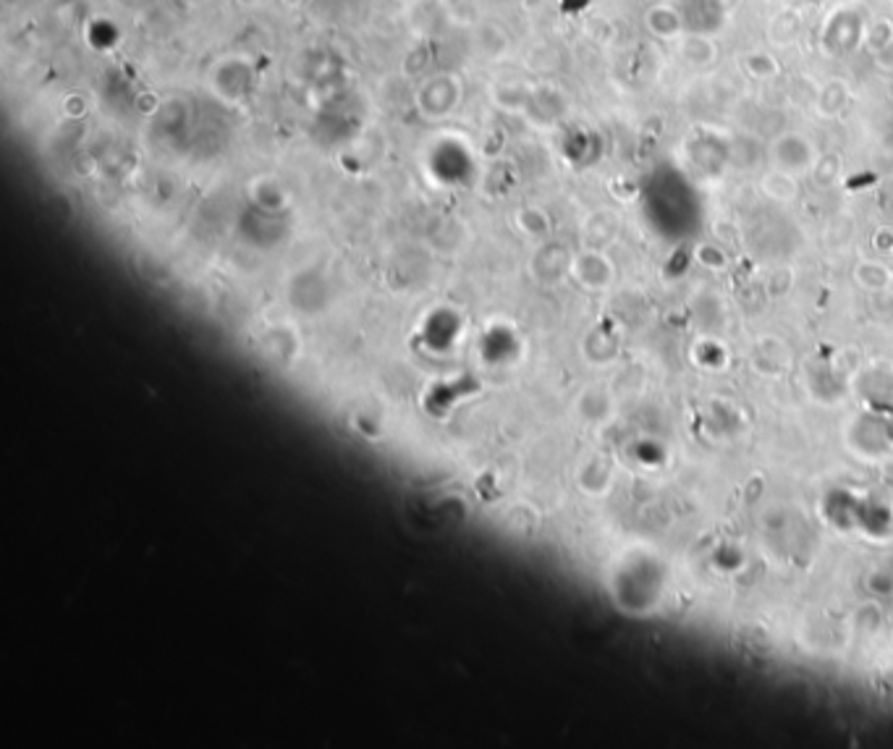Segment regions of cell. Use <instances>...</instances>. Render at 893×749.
I'll return each instance as SVG.
<instances>
[{
	"mask_svg": "<svg viewBox=\"0 0 893 749\" xmlns=\"http://www.w3.org/2000/svg\"><path fill=\"white\" fill-rule=\"evenodd\" d=\"M802 142H804V139H799V137H784V139L778 142V147H775V160H778V166H781L784 171L796 174V171H807V168H812V147L807 145V147H802V150L796 152V147H799Z\"/></svg>",
	"mask_w": 893,
	"mask_h": 749,
	"instance_id": "cell-1",
	"label": "cell"
},
{
	"mask_svg": "<svg viewBox=\"0 0 893 749\" xmlns=\"http://www.w3.org/2000/svg\"><path fill=\"white\" fill-rule=\"evenodd\" d=\"M763 192L768 194V197H773V200H794L796 197V181H794V174H789V171H773V174H768L765 178H763Z\"/></svg>",
	"mask_w": 893,
	"mask_h": 749,
	"instance_id": "cell-2",
	"label": "cell"
}]
</instances>
